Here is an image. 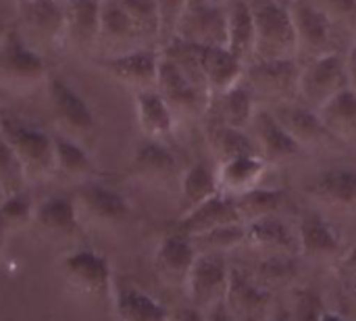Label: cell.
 Returning <instances> with one entry per match:
<instances>
[{
    "label": "cell",
    "mask_w": 356,
    "mask_h": 321,
    "mask_svg": "<svg viewBox=\"0 0 356 321\" xmlns=\"http://www.w3.org/2000/svg\"><path fill=\"white\" fill-rule=\"evenodd\" d=\"M204 138H207V144L219 165L240 159V157L259 155L257 144L246 130H236V127H229L223 123L207 121Z\"/></svg>",
    "instance_id": "obj_34"
},
{
    "label": "cell",
    "mask_w": 356,
    "mask_h": 321,
    "mask_svg": "<svg viewBox=\"0 0 356 321\" xmlns=\"http://www.w3.org/2000/svg\"><path fill=\"white\" fill-rule=\"evenodd\" d=\"M213 2H217V4H221V6H229V4L236 2V0H213Z\"/></svg>",
    "instance_id": "obj_55"
},
{
    "label": "cell",
    "mask_w": 356,
    "mask_h": 321,
    "mask_svg": "<svg viewBox=\"0 0 356 321\" xmlns=\"http://www.w3.org/2000/svg\"><path fill=\"white\" fill-rule=\"evenodd\" d=\"M225 305L238 321H265L273 311V292L252 272L232 265Z\"/></svg>",
    "instance_id": "obj_15"
},
{
    "label": "cell",
    "mask_w": 356,
    "mask_h": 321,
    "mask_svg": "<svg viewBox=\"0 0 356 321\" xmlns=\"http://www.w3.org/2000/svg\"><path fill=\"white\" fill-rule=\"evenodd\" d=\"M229 276L232 265L225 261L223 255L198 253L194 267L188 276V282L184 286L188 305L207 313L215 305L223 303L229 288Z\"/></svg>",
    "instance_id": "obj_12"
},
{
    "label": "cell",
    "mask_w": 356,
    "mask_h": 321,
    "mask_svg": "<svg viewBox=\"0 0 356 321\" xmlns=\"http://www.w3.org/2000/svg\"><path fill=\"white\" fill-rule=\"evenodd\" d=\"M348 88L346 54L342 52H332L300 65L298 100L313 111H319Z\"/></svg>",
    "instance_id": "obj_6"
},
{
    "label": "cell",
    "mask_w": 356,
    "mask_h": 321,
    "mask_svg": "<svg viewBox=\"0 0 356 321\" xmlns=\"http://www.w3.org/2000/svg\"><path fill=\"white\" fill-rule=\"evenodd\" d=\"M50 79L46 58L27 48L15 25L0 46V90L13 96H29Z\"/></svg>",
    "instance_id": "obj_3"
},
{
    "label": "cell",
    "mask_w": 356,
    "mask_h": 321,
    "mask_svg": "<svg viewBox=\"0 0 356 321\" xmlns=\"http://www.w3.org/2000/svg\"><path fill=\"white\" fill-rule=\"evenodd\" d=\"M323 313H325V305L319 292H315L309 286H300L294 290L292 309H290L292 321H321Z\"/></svg>",
    "instance_id": "obj_43"
},
{
    "label": "cell",
    "mask_w": 356,
    "mask_h": 321,
    "mask_svg": "<svg viewBox=\"0 0 356 321\" xmlns=\"http://www.w3.org/2000/svg\"><path fill=\"white\" fill-rule=\"evenodd\" d=\"M321 321H350V320H346V318H342V315H338V313H334V311L325 309V313H323V320Z\"/></svg>",
    "instance_id": "obj_52"
},
{
    "label": "cell",
    "mask_w": 356,
    "mask_h": 321,
    "mask_svg": "<svg viewBox=\"0 0 356 321\" xmlns=\"http://www.w3.org/2000/svg\"><path fill=\"white\" fill-rule=\"evenodd\" d=\"M25 178L21 171V165L8 144L0 138V190L6 196L23 194L25 192Z\"/></svg>",
    "instance_id": "obj_42"
},
{
    "label": "cell",
    "mask_w": 356,
    "mask_h": 321,
    "mask_svg": "<svg viewBox=\"0 0 356 321\" xmlns=\"http://www.w3.org/2000/svg\"><path fill=\"white\" fill-rule=\"evenodd\" d=\"M250 130H252L250 136L257 144L259 155L269 165L294 159L302 152V146L284 130V125L275 119V115L267 107L257 109L252 123H250Z\"/></svg>",
    "instance_id": "obj_20"
},
{
    "label": "cell",
    "mask_w": 356,
    "mask_h": 321,
    "mask_svg": "<svg viewBox=\"0 0 356 321\" xmlns=\"http://www.w3.org/2000/svg\"><path fill=\"white\" fill-rule=\"evenodd\" d=\"M33 209H35V205L31 203V198L25 192L15 194V196H6L0 203V228L8 236H15L23 230L31 228Z\"/></svg>",
    "instance_id": "obj_39"
},
{
    "label": "cell",
    "mask_w": 356,
    "mask_h": 321,
    "mask_svg": "<svg viewBox=\"0 0 356 321\" xmlns=\"http://www.w3.org/2000/svg\"><path fill=\"white\" fill-rule=\"evenodd\" d=\"M300 257L311 261H327L340 255V236L332 224L317 211H305L296 224Z\"/></svg>",
    "instance_id": "obj_26"
},
{
    "label": "cell",
    "mask_w": 356,
    "mask_h": 321,
    "mask_svg": "<svg viewBox=\"0 0 356 321\" xmlns=\"http://www.w3.org/2000/svg\"><path fill=\"white\" fill-rule=\"evenodd\" d=\"M323 10L336 27L356 33V0H325Z\"/></svg>",
    "instance_id": "obj_45"
},
{
    "label": "cell",
    "mask_w": 356,
    "mask_h": 321,
    "mask_svg": "<svg viewBox=\"0 0 356 321\" xmlns=\"http://www.w3.org/2000/svg\"><path fill=\"white\" fill-rule=\"evenodd\" d=\"M319 119L334 140L355 142L356 140V94L348 88L334 96L319 111Z\"/></svg>",
    "instance_id": "obj_36"
},
{
    "label": "cell",
    "mask_w": 356,
    "mask_h": 321,
    "mask_svg": "<svg viewBox=\"0 0 356 321\" xmlns=\"http://www.w3.org/2000/svg\"><path fill=\"white\" fill-rule=\"evenodd\" d=\"M142 48H152L142 33L136 29L131 19L119 6L117 0H102L100 6V31L94 50L96 61H106L115 56H123ZM161 50V48H159Z\"/></svg>",
    "instance_id": "obj_13"
},
{
    "label": "cell",
    "mask_w": 356,
    "mask_h": 321,
    "mask_svg": "<svg viewBox=\"0 0 356 321\" xmlns=\"http://www.w3.org/2000/svg\"><path fill=\"white\" fill-rule=\"evenodd\" d=\"M4 201V194H2V190H0V203Z\"/></svg>",
    "instance_id": "obj_57"
},
{
    "label": "cell",
    "mask_w": 356,
    "mask_h": 321,
    "mask_svg": "<svg viewBox=\"0 0 356 321\" xmlns=\"http://www.w3.org/2000/svg\"><path fill=\"white\" fill-rule=\"evenodd\" d=\"M31 228H35V232L50 244H73L81 234V224L75 213L73 198L54 194L38 203L33 209Z\"/></svg>",
    "instance_id": "obj_16"
},
{
    "label": "cell",
    "mask_w": 356,
    "mask_h": 321,
    "mask_svg": "<svg viewBox=\"0 0 356 321\" xmlns=\"http://www.w3.org/2000/svg\"><path fill=\"white\" fill-rule=\"evenodd\" d=\"M259 104L252 96V92L246 88L244 81H240L238 86H234L232 90L211 96L207 115L209 121L215 123H223L236 130H248L252 123V117L257 113Z\"/></svg>",
    "instance_id": "obj_27"
},
{
    "label": "cell",
    "mask_w": 356,
    "mask_h": 321,
    "mask_svg": "<svg viewBox=\"0 0 356 321\" xmlns=\"http://www.w3.org/2000/svg\"><path fill=\"white\" fill-rule=\"evenodd\" d=\"M219 194L217 169H213L204 161H196L190 165L179 178V209L181 215L200 207L209 198Z\"/></svg>",
    "instance_id": "obj_35"
},
{
    "label": "cell",
    "mask_w": 356,
    "mask_h": 321,
    "mask_svg": "<svg viewBox=\"0 0 356 321\" xmlns=\"http://www.w3.org/2000/svg\"><path fill=\"white\" fill-rule=\"evenodd\" d=\"M265 321H292V318H290V311L280 309V311H271V315Z\"/></svg>",
    "instance_id": "obj_50"
},
{
    "label": "cell",
    "mask_w": 356,
    "mask_h": 321,
    "mask_svg": "<svg viewBox=\"0 0 356 321\" xmlns=\"http://www.w3.org/2000/svg\"><path fill=\"white\" fill-rule=\"evenodd\" d=\"M298 79L300 63L292 61H273V63H250L244 69L242 81L252 92L257 104L269 102L271 107L288 100H298Z\"/></svg>",
    "instance_id": "obj_8"
},
{
    "label": "cell",
    "mask_w": 356,
    "mask_h": 321,
    "mask_svg": "<svg viewBox=\"0 0 356 321\" xmlns=\"http://www.w3.org/2000/svg\"><path fill=\"white\" fill-rule=\"evenodd\" d=\"M46 88L56 134L79 144L90 140L96 132V119L83 96L58 75H50Z\"/></svg>",
    "instance_id": "obj_5"
},
{
    "label": "cell",
    "mask_w": 356,
    "mask_h": 321,
    "mask_svg": "<svg viewBox=\"0 0 356 321\" xmlns=\"http://www.w3.org/2000/svg\"><path fill=\"white\" fill-rule=\"evenodd\" d=\"M200 65L211 96L223 94L238 86L246 69V65L240 63L227 48L217 46H200Z\"/></svg>",
    "instance_id": "obj_30"
},
{
    "label": "cell",
    "mask_w": 356,
    "mask_h": 321,
    "mask_svg": "<svg viewBox=\"0 0 356 321\" xmlns=\"http://www.w3.org/2000/svg\"><path fill=\"white\" fill-rule=\"evenodd\" d=\"M236 209L240 213V219L244 224H250L254 219L261 217H269V215H280L282 207L286 205V190L282 188H254L242 196L234 198Z\"/></svg>",
    "instance_id": "obj_37"
},
{
    "label": "cell",
    "mask_w": 356,
    "mask_h": 321,
    "mask_svg": "<svg viewBox=\"0 0 356 321\" xmlns=\"http://www.w3.org/2000/svg\"><path fill=\"white\" fill-rule=\"evenodd\" d=\"M254 15L250 0H236L227 6V50L246 67L254 54Z\"/></svg>",
    "instance_id": "obj_32"
},
{
    "label": "cell",
    "mask_w": 356,
    "mask_h": 321,
    "mask_svg": "<svg viewBox=\"0 0 356 321\" xmlns=\"http://www.w3.org/2000/svg\"><path fill=\"white\" fill-rule=\"evenodd\" d=\"M271 113L284 125V130L302 146V150L309 146H321V144L334 140L330 136V132L325 130V125L321 123L319 113L305 107L300 100L280 102V104L271 107Z\"/></svg>",
    "instance_id": "obj_23"
},
{
    "label": "cell",
    "mask_w": 356,
    "mask_h": 321,
    "mask_svg": "<svg viewBox=\"0 0 356 321\" xmlns=\"http://www.w3.org/2000/svg\"><path fill=\"white\" fill-rule=\"evenodd\" d=\"M252 274L265 288L273 290L288 284L298 274V263L296 257L290 255H265Z\"/></svg>",
    "instance_id": "obj_41"
},
{
    "label": "cell",
    "mask_w": 356,
    "mask_h": 321,
    "mask_svg": "<svg viewBox=\"0 0 356 321\" xmlns=\"http://www.w3.org/2000/svg\"><path fill=\"white\" fill-rule=\"evenodd\" d=\"M156 92L165 98L169 109L177 117H200L207 115L211 94L190 81L175 63L161 54Z\"/></svg>",
    "instance_id": "obj_14"
},
{
    "label": "cell",
    "mask_w": 356,
    "mask_h": 321,
    "mask_svg": "<svg viewBox=\"0 0 356 321\" xmlns=\"http://www.w3.org/2000/svg\"><path fill=\"white\" fill-rule=\"evenodd\" d=\"M198 253H213V255H225L242 244H246V224H232L217 228L213 232H207L202 236L190 238Z\"/></svg>",
    "instance_id": "obj_38"
},
{
    "label": "cell",
    "mask_w": 356,
    "mask_h": 321,
    "mask_svg": "<svg viewBox=\"0 0 356 321\" xmlns=\"http://www.w3.org/2000/svg\"><path fill=\"white\" fill-rule=\"evenodd\" d=\"M0 115H2V111H0Z\"/></svg>",
    "instance_id": "obj_59"
},
{
    "label": "cell",
    "mask_w": 356,
    "mask_h": 321,
    "mask_svg": "<svg viewBox=\"0 0 356 321\" xmlns=\"http://www.w3.org/2000/svg\"><path fill=\"white\" fill-rule=\"evenodd\" d=\"M159 13V48L175 38L177 23L184 15L188 0H154Z\"/></svg>",
    "instance_id": "obj_44"
},
{
    "label": "cell",
    "mask_w": 356,
    "mask_h": 321,
    "mask_svg": "<svg viewBox=\"0 0 356 321\" xmlns=\"http://www.w3.org/2000/svg\"><path fill=\"white\" fill-rule=\"evenodd\" d=\"M232 224H244V221L240 219L234 198L219 192L217 196L209 198L207 203L192 209L190 213H184L175 226V232L188 238H196V236H202L207 232H213L217 228L232 226Z\"/></svg>",
    "instance_id": "obj_24"
},
{
    "label": "cell",
    "mask_w": 356,
    "mask_h": 321,
    "mask_svg": "<svg viewBox=\"0 0 356 321\" xmlns=\"http://www.w3.org/2000/svg\"><path fill=\"white\" fill-rule=\"evenodd\" d=\"M102 0H75L65 6L63 52L75 56H94L100 31Z\"/></svg>",
    "instance_id": "obj_18"
},
{
    "label": "cell",
    "mask_w": 356,
    "mask_h": 321,
    "mask_svg": "<svg viewBox=\"0 0 356 321\" xmlns=\"http://www.w3.org/2000/svg\"><path fill=\"white\" fill-rule=\"evenodd\" d=\"M117 2L131 19L136 29L142 33V38L152 48H159V13L154 0H117Z\"/></svg>",
    "instance_id": "obj_40"
},
{
    "label": "cell",
    "mask_w": 356,
    "mask_h": 321,
    "mask_svg": "<svg viewBox=\"0 0 356 321\" xmlns=\"http://www.w3.org/2000/svg\"><path fill=\"white\" fill-rule=\"evenodd\" d=\"M346 71H348V86L356 94V42L346 52Z\"/></svg>",
    "instance_id": "obj_48"
},
{
    "label": "cell",
    "mask_w": 356,
    "mask_h": 321,
    "mask_svg": "<svg viewBox=\"0 0 356 321\" xmlns=\"http://www.w3.org/2000/svg\"><path fill=\"white\" fill-rule=\"evenodd\" d=\"M159 63L161 50L159 48H142L123 56L96 61V65L115 81L129 88L134 94L156 90L159 79Z\"/></svg>",
    "instance_id": "obj_17"
},
{
    "label": "cell",
    "mask_w": 356,
    "mask_h": 321,
    "mask_svg": "<svg viewBox=\"0 0 356 321\" xmlns=\"http://www.w3.org/2000/svg\"><path fill=\"white\" fill-rule=\"evenodd\" d=\"M115 321H171V313L138 286H121L113 290Z\"/></svg>",
    "instance_id": "obj_33"
},
{
    "label": "cell",
    "mask_w": 356,
    "mask_h": 321,
    "mask_svg": "<svg viewBox=\"0 0 356 321\" xmlns=\"http://www.w3.org/2000/svg\"><path fill=\"white\" fill-rule=\"evenodd\" d=\"M54 138V175L81 186L86 182L96 180V165L90 159L83 144L52 134Z\"/></svg>",
    "instance_id": "obj_31"
},
{
    "label": "cell",
    "mask_w": 356,
    "mask_h": 321,
    "mask_svg": "<svg viewBox=\"0 0 356 321\" xmlns=\"http://www.w3.org/2000/svg\"><path fill=\"white\" fill-rule=\"evenodd\" d=\"M71 198L81 228L108 230L121 226L129 217V205L123 194L96 180L77 186Z\"/></svg>",
    "instance_id": "obj_9"
},
{
    "label": "cell",
    "mask_w": 356,
    "mask_h": 321,
    "mask_svg": "<svg viewBox=\"0 0 356 321\" xmlns=\"http://www.w3.org/2000/svg\"><path fill=\"white\" fill-rule=\"evenodd\" d=\"M63 23L65 8L52 0H31L15 8L13 25L19 38L42 58L50 52L63 50Z\"/></svg>",
    "instance_id": "obj_4"
},
{
    "label": "cell",
    "mask_w": 356,
    "mask_h": 321,
    "mask_svg": "<svg viewBox=\"0 0 356 321\" xmlns=\"http://www.w3.org/2000/svg\"><path fill=\"white\" fill-rule=\"evenodd\" d=\"M307 190L323 207L342 213H356V169L353 167L325 169L309 184Z\"/></svg>",
    "instance_id": "obj_25"
},
{
    "label": "cell",
    "mask_w": 356,
    "mask_h": 321,
    "mask_svg": "<svg viewBox=\"0 0 356 321\" xmlns=\"http://www.w3.org/2000/svg\"><path fill=\"white\" fill-rule=\"evenodd\" d=\"M0 138L17 157L25 184H42L54 178V138L52 134L15 117L0 115Z\"/></svg>",
    "instance_id": "obj_2"
},
{
    "label": "cell",
    "mask_w": 356,
    "mask_h": 321,
    "mask_svg": "<svg viewBox=\"0 0 356 321\" xmlns=\"http://www.w3.org/2000/svg\"><path fill=\"white\" fill-rule=\"evenodd\" d=\"M131 175L150 186H167L181 178L177 157L165 142L144 140L131 159Z\"/></svg>",
    "instance_id": "obj_22"
},
{
    "label": "cell",
    "mask_w": 356,
    "mask_h": 321,
    "mask_svg": "<svg viewBox=\"0 0 356 321\" xmlns=\"http://www.w3.org/2000/svg\"><path fill=\"white\" fill-rule=\"evenodd\" d=\"M204 315H207V321H238L236 318H234V313L227 309L225 301H223V303H219V305H215L213 309H209Z\"/></svg>",
    "instance_id": "obj_47"
},
{
    "label": "cell",
    "mask_w": 356,
    "mask_h": 321,
    "mask_svg": "<svg viewBox=\"0 0 356 321\" xmlns=\"http://www.w3.org/2000/svg\"><path fill=\"white\" fill-rule=\"evenodd\" d=\"M254 15L252 63L292 61L298 56V36L286 0H250Z\"/></svg>",
    "instance_id": "obj_1"
},
{
    "label": "cell",
    "mask_w": 356,
    "mask_h": 321,
    "mask_svg": "<svg viewBox=\"0 0 356 321\" xmlns=\"http://www.w3.org/2000/svg\"><path fill=\"white\" fill-rule=\"evenodd\" d=\"M8 234L0 228V259H2V255H4V251H6V242H8Z\"/></svg>",
    "instance_id": "obj_53"
},
{
    "label": "cell",
    "mask_w": 356,
    "mask_h": 321,
    "mask_svg": "<svg viewBox=\"0 0 356 321\" xmlns=\"http://www.w3.org/2000/svg\"><path fill=\"white\" fill-rule=\"evenodd\" d=\"M27 2H31V0H13L15 8H19V6H23V4H27Z\"/></svg>",
    "instance_id": "obj_56"
},
{
    "label": "cell",
    "mask_w": 356,
    "mask_h": 321,
    "mask_svg": "<svg viewBox=\"0 0 356 321\" xmlns=\"http://www.w3.org/2000/svg\"><path fill=\"white\" fill-rule=\"evenodd\" d=\"M292 19L296 25V36H298V58L302 63L340 52L336 44V25L327 17V13L321 6H315L307 0H292L290 2Z\"/></svg>",
    "instance_id": "obj_10"
},
{
    "label": "cell",
    "mask_w": 356,
    "mask_h": 321,
    "mask_svg": "<svg viewBox=\"0 0 356 321\" xmlns=\"http://www.w3.org/2000/svg\"><path fill=\"white\" fill-rule=\"evenodd\" d=\"M13 29V23H8V21H4V19H0V46H2V42L6 40V36H8V31Z\"/></svg>",
    "instance_id": "obj_51"
},
{
    "label": "cell",
    "mask_w": 356,
    "mask_h": 321,
    "mask_svg": "<svg viewBox=\"0 0 356 321\" xmlns=\"http://www.w3.org/2000/svg\"><path fill=\"white\" fill-rule=\"evenodd\" d=\"M171 321H207V315H204V311H200L192 305H186V307H179L175 311Z\"/></svg>",
    "instance_id": "obj_46"
},
{
    "label": "cell",
    "mask_w": 356,
    "mask_h": 321,
    "mask_svg": "<svg viewBox=\"0 0 356 321\" xmlns=\"http://www.w3.org/2000/svg\"><path fill=\"white\" fill-rule=\"evenodd\" d=\"M353 292H355V297H356V282L353 284Z\"/></svg>",
    "instance_id": "obj_58"
},
{
    "label": "cell",
    "mask_w": 356,
    "mask_h": 321,
    "mask_svg": "<svg viewBox=\"0 0 356 321\" xmlns=\"http://www.w3.org/2000/svg\"><path fill=\"white\" fill-rule=\"evenodd\" d=\"M196 46H227V6L213 0H188L175 38Z\"/></svg>",
    "instance_id": "obj_11"
},
{
    "label": "cell",
    "mask_w": 356,
    "mask_h": 321,
    "mask_svg": "<svg viewBox=\"0 0 356 321\" xmlns=\"http://www.w3.org/2000/svg\"><path fill=\"white\" fill-rule=\"evenodd\" d=\"M246 244L265 255L300 257L298 234L282 215H269L246 224Z\"/></svg>",
    "instance_id": "obj_21"
},
{
    "label": "cell",
    "mask_w": 356,
    "mask_h": 321,
    "mask_svg": "<svg viewBox=\"0 0 356 321\" xmlns=\"http://www.w3.org/2000/svg\"><path fill=\"white\" fill-rule=\"evenodd\" d=\"M196 257H198V251L192 244V240L173 230L171 234L163 236L156 246L154 269L167 286L184 288L194 267Z\"/></svg>",
    "instance_id": "obj_19"
},
{
    "label": "cell",
    "mask_w": 356,
    "mask_h": 321,
    "mask_svg": "<svg viewBox=\"0 0 356 321\" xmlns=\"http://www.w3.org/2000/svg\"><path fill=\"white\" fill-rule=\"evenodd\" d=\"M60 276L69 290L88 301H102L113 295V269L104 255L90 249H75L60 261Z\"/></svg>",
    "instance_id": "obj_7"
},
{
    "label": "cell",
    "mask_w": 356,
    "mask_h": 321,
    "mask_svg": "<svg viewBox=\"0 0 356 321\" xmlns=\"http://www.w3.org/2000/svg\"><path fill=\"white\" fill-rule=\"evenodd\" d=\"M342 272L348 274V276L356 282V242L350 246V251H348V253L344 255V259H342Z\"/></svg>",
    "instance_id": "obj_49"
},
{
    "label": "cell",
    "mask_w": 356,
    "mask_h": 321,
    "mask_svg": "<svg viewBox=\"0 0 356 321\" xmlns=\"http://www.w3.org/2000/svg\"><path fill=\"white\" fill-rule=\"evenodd\" d=\"M52 2H56L58 6H63V8H65L67 4H71V2H75V0H52Z\"/></svg>",
    "instance_id": "obj_54"
},
{
    "label": "cell",
    "mask_w": 356,
    "mask_h": 321,
    "mask_svg": "<svg viewBox=\"0 0 356 321\" xmlns=\"http://www.w3.org/2000/svg\"><path fill=\"white\" fill-rule=\"evenodd\" d=\"M269 163L261 155H250V157H240L227 163H221L217 167V182H219V192L225 196H242L254 188L261 186V180L267 173Z\"/></svg>",
    "instance_id": "obj_28"
},
{
    "label": "cell",
    "mask_w": 356,
    "mask_h": 321,
    "mask_svg": "<svg viewBox=\"0 0 356 321\" xmlns=\"http://www.w3.org/2000/svg\"><path fill=\"white\" fill-rule=\"evenodd\" d=\"M134 104H136V119L140 132L144 134V140L165 142L173 134L177 119L156 90L134 94Z\"/></svg>",
    "instance_id": "obj_29"
}]
</instances>
